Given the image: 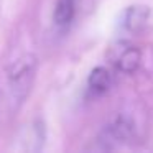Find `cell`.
<instances>
[{
  "instance_id": "6da1fadb",
  "label": "cell",
  "mask_w": 153,
  "mask_h": 153,
  "mask_svg": "<svg viewBox=\"0 0 153 153\" xmlns=\"http://www.w3.org/2000/svg\"><path fill=\"white\" fill-rule=\"evenodd\" d=\"M38 69V59L35 54H23L8 69V96L12 107L18 109L31 91Z\"/></svg>"
},
{
  "instance_id": "7a4b0ae2",
  "label": "cell",
  "mask_w": 153,
  "mask_h": 153,
  "mask_svg": "<svg viewBox=\"0 0 153 153\" xmlns=\"http://www.w3.org/2000/svg\"><path fill=\"white\" fill-rule=\"evenodd\" d=\"M133 137H135V122L128 115H117L102 128L97 142L102 150H112L127 143Z\"/></svg>"
},
{
  "instance_id": "3957f363",
  "label": "cell",
  "mask_w": 153,
  "mask_h": 153,
  "mask_svg": "<svg viewBox=\"0 0 153 153\" xmlns=\"http://www.w3.org/2000/svg\"><path fill=\"white\" fill-rule=\"evenodd\" d=\"M45 138H46V130L45 123L41 120H33L28 125L22 128L18 133V142H20V150L23 152H38L43 148Z\"/></svg>"
},
{
  "instance_id": "277c9868",
  "label": "cell",
  "mask_w": 153,
  "mask_h": 153,
  "mask_svg": "<svg viewBox=\"0 0 153 153\" xmlns=\"http://www.w3.org/2000/svg\"><path fill=\"white\" fill-rule=\"evenodd\" d=\"M112 63L122 73H133L140 64V53L128 43H117L112 48Z\"/></svg>"
},
{
  "instance_id": "5b68a950",
  "label": "cell",
  "mask_w": 153,
  "mask_h": 153,
  "mask_svg": "<svg viewBox=\"0 0 153 153\" xmlns=\"http://www.w3.org/2000/svg\"><path fill=\"white\" fill-rule=\"evenodd\" d=\"M150 15H152V10L146 5H130L128 8L123 10L120 17V27L125 31L135 33L146 25Z\"/></svg>"
},
{
  "instance_id": "8992f818",
  "label": "cell",
  "mask_w": 153,
  "mask_h": 153,
  "mask_svg": "<svg viewBox=\"0 0 153 153\" xmlns=\"http://www.w3.org/2000/svg\"><path fill=\"white\" fill-rule=\"evenodd\" d=\"M76 10H77V0H58L53 13V20L56 23V27L68 28L76 17Z\"/></svg>"
},
{
  "instance_id": "52a82bcc",
  "label": "cell",
  "mask_w": 153,
  "mask_h": 153,
  "mask_svg": "<svg viewBox=\"0 0 153 153\" xmlns=\"http://www.w3.org/2000/svg\"><path fill=\"white\" fill-rule=\"evenodd\" d=\"M87 84H89V89L92 91V92H96V94L105 92L110 86V73L102 66L94 68L89 74Z\"/></svg>"
},
{
  "instance_id": "ba28073f",
  "label": "cell",
  "mask_w": 153,
  "mask_h": 153,
  "mask_svg": "<svg viewBox=\"0 0 153 153\" xmlns=\"http://www.w3.org/2000/svg\"><path fill=\"white\" fill-rule=\"evenodd\" d=\"M0 100H2V92H0Z\"/></svg>"
}]
</instances>
